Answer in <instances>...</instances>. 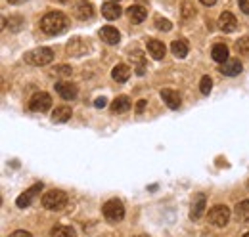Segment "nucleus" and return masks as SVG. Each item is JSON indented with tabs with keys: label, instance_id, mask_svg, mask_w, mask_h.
<instances>
[{
	"label": "nucleus",
	"instance_id": "f257e3e1",
	"mask_svg": "<svg viewBox=\"0 0 249 237\" xmlns=\"http://www.w3.org/2000/svg\"><path fill=\"white\" fill-rule=\"evenodd\" d=\"M67 27H69V19L62 12H50L40 19V29H42V33H46L50 36L62 34Z\"/></svg>",
	"mask_w": 249,
	"mask_h": 237
},
{
	"label": "nucleus",
	"instance_id": "f03ea898",
	"mask_svg": "<svg viewBox=\"0 0 249 237\" xmlns=\"http://www.w3.org/2000/svg\"><path fill=\"white\" fill-rule=\"evenodd\" d=\"M67 205V195L62 189H52L42 195V207L48 210H62Z\"/></svg>",
	"mask_w": 249,
	"mask_h": 237
},
{
	"label": "nucleus",
	"instance_id": "7ed1b4c3",
	"mask_svg": "<svg viewBox=\"0 0 249 237\" xmlns=\"http://www.w3.org/2000/svg\"><path fill=\"white\" fill-rule=\"evenodd\" d=\"M54 59V52L50 48H36V50H31L25 54V61L29 65H36V67H42V65H48L50 61Z\"/></svg>",
	"mask_w": 249,
	"mask_h": 237
},
{
	"label": "nucleus",
	"instance_id": "20e7f679",
	"mask_svg": "<svg viewBox=\"0 0 249 237\" xmlns=\"http://www.w3.org/2000/svg\"><path fill=\"white\" fill-rule=\"evenodd\" d=\"M104 216H106V220L111 222V224L121 222V220L124 218L123 203H121L119 199H111V201H107V203L104 205Z\"/></svg>",
	"mask_w": 249,
	"mask_h": 237
},
{
	"label": "nucleus",
	"instance_id": "39448f33",
	"mask_svg": "<svg viewBox=\"0 0 249 237\" xmlns=\"http://www.w3.org/2000/svg\"><path fill=\"white\" fill-rule=\"evenodd\" d=\"M50 105H52V100L46 92H38L29 100V109L35 113H44V111L50 109Z\"/></svg>",
	"mask_w": 249,
	"mask_h": 237
},
{
	"label": "nucleus",
	"instance_id": "423d86ee",
	"mask_svg": "<svg viewBox=\"0 0 249 237\" xmlns=\"http://www.w3.org/2000/svg\"><path fill=\"white\" fill-rule=\"evenodd\" d=\"M209 220H211L213 226L224 228V226L228 224V220H230V210H228V207H224V205L213 207L209 210Z\"/></svg>",
	"mask_w": 249,
	"mask_h": 237
},
{
	"label": "nucleus",
	"instance_id": "0eeeda50",
	"mask_svg": "<svg viewBox=\"0 0 249 237\" xmlns=\"http://www.w3.org/2000/svg\"><path fill=\"white\" fill-rule=\"evenodd\" d=\"M242 61L240 59H236V58H230V59H226L224 63H220V73L222 75H226V77H236V75H240L242 73Z\"/></svg>",
	"mask_w": 249,
	"mask_h": 237
},
{
	"label": "nucleus",
	"instance_id": "6e6552de",
	"mask_svg": "<svg viewBox=\"0 0 249 237\" xmlns=\"http://www.w3.org/2000/svg\"><path fill=\"white\" fill-rule=\"evenodd\" d=\"M205 195L203 193H197L196 197H194V201H192V210H190V218L192 220H199L201 216H203V212H205Z\"/></svg>",
	"mask_w": 249,
	"mask_h": 237
},
{
	"label": "nucleus",
	"instance_id": "1a4fd4ad",
	"mask_svg": "<svg viewBox=\"0 0 249 237\" xmlns=\"http://www.w3.org/2000/svg\"><path fill=\"white\" fill-rule=\"evenodd\" d=\"M100 38H102L106 44H109V46H115V44H119V40H121V34H119V31L115 29V27L107 25V27H102V29H100Z\"/></svg>",
	"mask_w": 249,
	"mask_h": 237
},
{
	"label": "nucleus",
	"instance_id": "9d476101",
	"mask_svg": "<svg viewBox=\"0 0 249 237\" xmlns=\"http://www.w3.org/2000/svg\"><path fill=\"white\" fill-rule=\"evenodd\" d=\"M40 189H42V184H35V186L29 187L25 193H21V195L18 197V201H16V203H18V207H21V208L29 207V205L33 203V199L36 197V193H38Z\"/></svg>",
	"mask_w": 249,
	"mask_h": 237
},
{
	"label": "nucleus",
	"instance_id": "9b49d317",
	"mask_svg": "<svg viewBox=\"0 0 249 237\" xmlns=\"http://www.w3.org/2000/svg\"><path fill=\"white\" fill-rule=\"evenodd\" d=\"M123 14V10H121V6L117 4V2H106V4H102V16L106 17V19H109V21H113V19H117L119 16Z\"/></svg>",
	"mask_w": 249,
	"mask_h": 237
},
{
	"label": "nucleus",
	"instance_id": "f8f14e48",
	"mask_svg": "<svg viewBox=\"0 0 249 237\" xmlns=\"http://www.w3.org/2000/svg\"><path fill=\"white\" fill-rule=\"evenodd\" d=\"M218 27L224 33H232V31L238 29V21L230 12H222L220 17H218Z\"/></svg>",
	"mask_w": 249,
	"mask_h": 237
},
{
	"label": "nucleus",
	"instance_id": "ddd939ff",
	"mask_svg": "<svg viewBox=\"0 0 249 237\" xmlns=\"http://www.w3.org/2000/svg\"><path fill=\"white\" fill-rule=\"evenodd\" d=\"M126 16H128V19H130L134 25H138V23H142V21L146 19L148 12H146V8H144V6L134 4V6H130V8L126 10Z\"/></svg>",
	"mask_w": 249,
	"mask_h": 237
},
{
	"label": "nucleus",
	"instance_id": "4468645a",
	"mask_svg": "<svg viewBox=\"0 0 249 237\" xmlns=\"http://www.w3.org/2000/svg\"><path fill=\"white\" fill-rule=\"evenodd\" d=\"M56 92L62 96L63 100H75L79 90H77V86H75V85L62 81V83H56Z\"/></svg>",
	"mask_w": 249,
	"mask_h": 237
},
{
	"label": "nucleus",
	"instance_id": "2eb2a0df",
	"mask_svg": "<svg viewBox=\"0 0 249 237\" xmlns=\"http://www.w3.org/2000/svg\"><path fill=\"white\" fill-rule=\"evenodd\" d=\"M161 100L171 107V109H178L180 107V96L175 92V90H161Z\"/></svg>",
	"mask_w": 249,
	"mask_h": 237
},
{
	"label": "nucleus",
	"instance_id": "dca6fc26",
	"mask_svg": "<svg viewBox=\"0 0 249 237\" xmlns=\"http://www.w3.org/2000/svg\"><path fill=\"white\" fill-rule=\"evenodd\" d=\"M148 54L154 59H163V56H165V44L161 40H156V38L148 40Z\"/></svg>",
	"mask_w": 249,
	"mask_h": 237
},
{
	"label": "nucleus",
	"instance_id": "f3484780",
	"mask_svg": "<svg viewBox=\"0 0 249 237\" xmlns=\"http://www.w3.org/2000/svg\"><path fill=\"white\" fill-rule=\"evenodd\" d=\"M111 77H113V81H117V83H126L128 77H130V67L124 65V63L115 65L113 71H111Z\"/></svg>",
	"mask_w": 249,
	"mask_h": 237
},
{
	"label": "nucleus",
	"instance_id": "a211bd4d",
	"mask_svg": "<svg viewBox=\"0 0 249 237\" xmlns=\"http://www.w3.org/2000/svg\"><path fill=\"white\" fill-rule=\"evenodd\" d=\"M75 14L79 19H90L94 16V6L90 2H79L75 8Z\"/></svg>",
	"mask_w": 249,
	"mask_h": 237
},
{
	"label": "nucleus",
	"instance_id": "6ab92c4d",
	"mask_svg": "<svg viewBox=\"0 0 249 237\" xmlns=\"http://www.w3.org/2000/svg\"><path fill=\"white\" fill-rule=\"evenodd\" d=\"M85 48H87V42L83 40V38H73L69 44H67V52L71 54V56H83L85 54Z\"/></svg>",
	"mask_w": 249,
	"mask_h": 237
},
{
	"label": "nucleus",
	"instance_id": "aec40b11",
	"mask_svg": "<svg viewBox=\"0 0 249 237\" xmlns=\"http://www.w3.org/2000/svg\"><path fill=\"white\" fill-rule=\"evenodd\" d=\"M71 107H67V105H60V107H56L54 109V113H52V122H67L69 118H71Z\"/></svg>",
	"mask_w": 249,
	"mask_h": 237
},
{
	"label": "nucleus",
	"instance_id": "412c9836",
	"mask_svg": "<svg viewBox=\"0 0 249 237\" xmlns=\"http://www.w3.org/2000/svg\"><path fill=\"white\" fill-rule=\"evenodd\" d=\"M128 109H130V100L126 96H119V98H115L111 102V111L113 113H124Z\"/></svg>",
	"mask_w": 249,
	"mask_h": 237
},
{
	"label": "nucleus",
	"instance_id": "4be33fe9",
	"mask_svg": "<svg viewBox=\"0 0 249 237\" xmlns=\"http://www.w3.org/2000/svg\"><path fill=\"white\" fill-rule=\"evenodd\" d=\"M171 52L177 56L178 59L186 58L188 54V42L186 40H182V38H178V40H175L173 44H171Z\"/></svg>",
	"mask_w": 249,
	"mask_h": 237
},
{
	"label": "nucleus",
	"instance_id": "5701e85b",
	"mask_svg": "<svg viewBox=\"0 0 249 237\" xmlns=\"http://www.w3.org/2000/svg\"><path fill=\"white\" fill-rule=\"evenodd\" d=\"M234 214H236V218H238L240 222H249V199L242 201V203H238V205H236V210H234Z\"/></svg>",
	"mask_w": 249,
	"mask_h": 237
},
{
	"label": "nucleus",
	"instance_id": "b1692460",
	"mask_svg": "<svg viewBox=\"0 0 249 237\" xmlns=\"http://www.w3.org/2000/svg\"><path fill=\"white\" fill-rule=\"evenodd\" d=\"M211 56H213V59L215 61H218V63H224L228 58V48L224 46V44H215L213 46V50H211Z\"/></svg>",
	"mask_w": 249,
	"mask_h": 237
},
{
	"label": "nucleus",
	"instance_id": "393cba45",
	"mask_svg": "<svg viewBox=\"0 0 249 237\" xmlns=\"http://www.w3.org/2000/svg\"><path fill=\"white\" fill-rule=\"evenodd\" d=\"M52 237H75V230L69 226H56L52 228Z\"/></svg>",
	"mask_w": 249,
	"mask_h": 237
},
{
	"label": "nucleus",
	"instance_id": "a878e982",
	"mask_svg": "<svg viewBox=\"0 0 249 237\" xmlns=\"http://www.w3.org/2000/svg\"><path fill=\"white\" fill-rule=\"evenodd\" d=\"M211 88H213V81L205 75V77H201V83H199V90H201V94H209L211 92Z\"/></svg>",
	"mask_w": 249,
	"mask_h": 237
},
{
	"label": "nucleus",
	"instance_id": "bb28decb",
	"mask_svg": "<svg viewBox=\"0 0 249 237\" xmlns=\"http://www.w3.org/2000/svg\"><path fill=\"white\" fill-rule=\"evenodd\" d=\"M236 50L240 54H249V36H244V38H240L236 42Z\"/></svg>",
	"mask_w": 249,
	"mask_h": 237
},
{
	"label": "nucleus",
	"instance_id": "cd10ccee",
	"mask_svg": "<svg viewBox=\"0 0 249 237\" xmlns=\"http://www.w3.org/2000/svg\"><path fill=\"white\" fill-rule=\"evenodd\" d=\"M130 56L138 61V65H136V73H138V75H144L146 65H144V59H142V56H140V52H134V54H130Z\"/></svg>",
	"mask_w": 249,
	"mask_h": 237
},
{
	"label": "nucleus",
	"instance_id": "c85d7f7f",
	"mask_svg": "<svg viewBox=\"0 0 249 237\" xmlns=\"http://www.w3.org/2000/svg\"><path fill=\"white\" fill-rule=\"evenodd\" d=\"M156 27L159 31H171V21L169 19H161V17H156Z\"/></svg>",
	"mask_w": 249,
	"mask_h": 237
},
{
	"label": "nucleus",
	"instance_id": "c756f323",
	"mask_svg": "<svg viewBox=\"0 0 249 237\" xmlns=\"http://www.w3.org/2000/svg\"><path fill=\"white\" fill-rule=\"evenodd\" d=\"M182 6H184V8H182V16H184V17H192V16L196 14V10L192 8V4H190L188 0H184V4H182Z\"/></svg>",
	"mask_w": 249,
	"mask_h": 237
},
{
	"label": "nucleus",
	"instance_id": "7c9ffc66",
	"mask_svg": "<svg viewBox=\"0 0 249 237\" xmlns=\"http://www.w3.org/2000/svg\"><path fill=\"white\" fill-rule=\"evenodd\" d=\"M10 23H12V29H14V31L21 29V17H19V16H14V17H10Z\"/></svg>",
	"mask_w": 249,
	"mask_h": 237
},
{
	"label": "nucleus",
	"instance_id": "2f4dec72",
	"mask_svg": "<svg viewBox=\"0 0 249 237\" xmlns=\"http://www.w3.org/2000/svg\"><path fill=\"white\" fill-rule=\"evenodd\" d=\"M238 4H240V10L249 16V0H238Z\"/></svg>",
	"mask_w": 249,
	"mask_h": 237
},
{
	"label": "nucleus",
	"instance_id": "473e14b6",
	"mask_svg": "<svg viewBox=\"0 0 249 237\" xmlns=\"http://www.w3.org/2000/svg\"><path fill=\"white\" fill-rule=\"evenodd\" d=\"M56 73H60V75H71V67L60 65V67H56Z\"/></svg>",
	"mask_w": 249,
	"mask_h": 237
},
{
	"label": "nucleus",
	"instance_id": "72a5a7b5",
	"mask_svg": "<svg viewBox=\"0 0 249 237\" xmlns=\"http://www.w3.org/2000/svg\"><path fill=\"white\" fill-rule=\"evenodd\" d=\"M10 237H33L29 232H23V230H18V232H14V234H10Z\"/></svg>",
	"mask_w": 249,
	"mask_h": 237
},
{
	"label": "nucleus",
	"instance_id": "f704fd0d",
	"mask_svg": "<svg viewBox=\"0 0 249 237\" xmlns=\"http://www.w3.org/2000/svg\"><path fill=\"white\" fill-rule=\"evenodd\" d=\"M106 103H107L106 98H96V102H94V105H96L98 109H100V107H106Z\"/></svg>",
	"mask_w": 249,
	"mask_h": 237
},
{
	"label": "nucleus",
	"instance_id": "c9c22d12",
	"mask_svg": "<svg viewBox=\"0 0 249 237\" xmlns=\"http://www.w3.org/2000/svg\"><path fill=\"white\" fill-rule=\"evenodd\" d=\"M144 107H146V100H140V102H138V105H136V113H142V111H144Z\"/></svg>",
	"mask_w": 249,
	"mask_h": 237
},
{
	"label": "nucleus",
	"instance_id": "e433bc0d",
	"mask_svg": "<svg viewBox=\"0 0 249 237\" xmlns=\"http://www.w3.org/2000/svg\"><path fill=\"white\" fill-rule=\"evenodd\" d=\"M199 2H201L203 6H213V4L217 2V0H199Z\"/></svg>",
	"mask_w": 249,
	"mask_h": 237
},
{
	"label": "nucleus",
	"instance_id": "4c0bfd02",
	"mask_svg": "<svg viewBox=\"0 0 249 237\" xmlns=\"http://www.w3.org/2000/svg\"><path fill=\"white\" fill-rule=\"evenodd\" d=\"M8 2H10V4H23L25 0H8Z\"/></svg>",
	"mask_w": 249,
	"mask_h": 237
},
{
	"label": "nucleus",
	"instance_id": "58836bf2",
	"mask_svg": "<svg viewBox=\"0 0 249 237\" xmlns=\"http://www.w3.org/2000/svg\"><path fill=\"white\" fill-rule=\"evenodd\" d=\"M244 237H249V234H246V236H244Z\"/></svg>",
	"mask_w": 249,
	"mask_h": 237
},
{
	"label": "nucleus",
	"instance_id": "ea45409f",
	"mask_svg": "<svg viewBox=\"0 0 249 237\" xmlns=\"http://www.w3.org/2000/svg\"><path fill=\"white\" fill-rule=\"evenodd\" d=\"M136 237H146V236H136Z\"/></svg>",
	"mask_w": 249,
	"mask_h": 237
},
{
	"label": "nucleus",
	"instance_id": "a19ab883",
	"mask_svg": "<svg viewBox=\"0 0 249 237\" xmlns=\"http://www.w3.org/2000/svg\"><path fill=\"white\" fill-rule=\"evenodd\" d=\"M111 2H117V0H111Z\"/></svg>",
	"mask_w": 249,
	"mask_h": 237
},
{
	"label": "nucleus",
	"instance_id": "79ce46f5",
	"mask_svg": "<svg viewBox=\"0 0 249 237\" xmlns=\"http://www.w3.org/2000/svg\"><path fill=\"white\" fill-rule=\"evenodd\" d=\"M62 2H65V0H62Z\"/></svg>",
	"mask_w": 249,
	"mask_h": 237
}]
</instances>
